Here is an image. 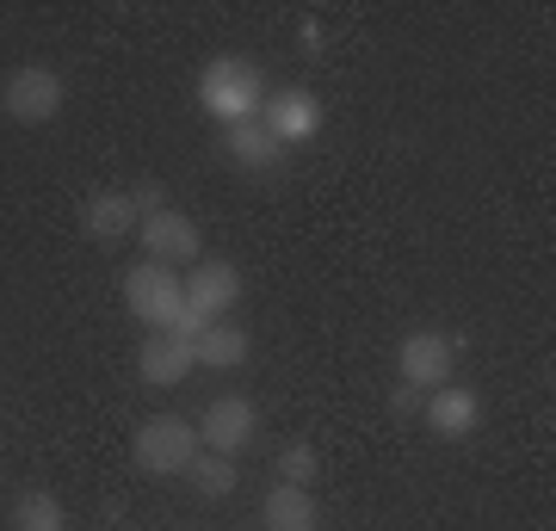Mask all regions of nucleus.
<instances>
[{
	"mask_svg": "<svg viewBox=\"0 0 556 531\" xmlns=\"http://www.w3.org/2000/svg\"><path fill=\"white\" fill-rule=\"evenodd\" d=\"M266 99V75L248 56H211L199 75V105L223 124H248Z\"/></svg>",
	"mask_w": 556,
	"mask_h": 531,
	"instance_id": "obj_1",
	"label": "nucleus"
},
{
	"mask_svg": "<svg viewBox=\"0 0 556 531\" xmlns=\"http://www.w3.org/2000/svg\"><path fill=\"white\" fill-rule=\"evenodd\" d=\"M124 309L137 315L142 328L167 334L179 321V309H186V278L174 266H161V260H142V266L124 273Z\"/></svg>",
	"mask_w": 556,
	"mask_h": 531,
	"instance_id": "obj_2",
	"label": "nucleus"
},
{
	"mask_svg": "<svg viewBox=\"0 0 556 531\" xmlns=\"http://www.w3.org/2000/svg\"><path fill=\"white\" fill-rule=\"evenodd\" d=\"M130 457L149 476H186L192 457H199V427L179 420V414H149L137 427V439H130Z\"/></svg>",
	"mask_w": 556,
	"mask_h": 531,
	"instance_id": "obj_3",
	"label": "nucleus"
},
{
	"mask_svg": "<svg viewBox=\"0 0 556 531\" xmlns=\"http://www.w3.org/2000/svg\"><path fill=\"white\" fill-rule=\"evenodd\" d=\"M62 99H68L62 75L56 68H38V62H25V68H13V75L0 80V112L13 124H25V130H38V124L56 118Z\"/></svg>",
	"mask_w": 556,
	"mask_h": 531,
	"instance_id": "obj_4",
	"label": "nucleus"
},
{
	"mask_svg": "<svg viewBox=\"0 0 556 531\" xmlns=\"http://www.w3.org/2000/svg\"><path fill=\"white\" fill-rule=\"evenodd\" d=\"M452 365H457V340H445L439 328H420V334H408V340H402V353H396L402 383H415L420 395L439 390V383H452Z\"/></svg>",
	"mask_w": 556,
	"mask_h": 531,
	"instance_id": "obj_5",
	"label": "nucleus"
},
{
	"mask_svg": "<svg viewBox=\"0 0 556 531\" xmlns=\"http://www.w3.org/2000/svg\"><path fill=\"white\" fill-rule=\"evenodd\" d=\"M254 427H260V414H254L248 395H217V402L204 408L199 445H204V452H217V457H236V452H248Z\"/></svg>",
	"mask_w": 556,
	"mask_h": 531,
	"instance_id": "obj_6",
	"label": "nucleus"
},
{
	"mask_svg": "<svg viewBox=\"0 0 556 531\" xmlns=\"http://www.w3.org/2000/svg\"><path fill=\"white\" fill-rule=\"evenodd\" d=\"M80 229H87V241H100V248L130 241L142 229L137 198H130V192H93L87 204H80Z\"/></svg>",
	"mask_w": 556,
	"mask_h": 531,
	"instance_id": "obj_7",
	"label": "nucleus"
},
{
	"mask_svg": "<svg viewBox=\"0 0 556 531\" xmlns=\"http://www.w3.org/2000/svg\"><path fill=\"white\" fill-rule=\"evenodd\" d=\"M137 241L149 248V260H161V266L199 260V223L186 217V211H155V217H142Z\"/></svg>",
	"mask_w": 556,
	"mask_h": 531,
	"instance_id": "obj_8",
	"label": "nucleus"
},
{
	"mask_svg": "<svg viewBox=\"0 0 556 531\" xmlns=\"http://www.w3.org/2000/svg\"><path fill=\"white\" fill-rule=\"evenodd\" d=\"M260 105H266V118L260 124H266L285 149H291V142H309L321 130V105L303 93V87H278V93H266Z\"/></svg>",
	"mask_w": 556,
	"mask_h": 531,
	"instance_id": "obj_9",
	"label": "nucleus"
},
{
	"mask_svg": "<svg viewBox=\"0 0 556 531\" xmlns=\"http://www.w3.org/2000/svg\"><path fill=\"white\" fill-rule=\"evenodd\" d=\"M420 420H427L439 439H470L477 433V420H482V395L464 390V383H439V390H427Z\"/></svg>",
	"mask_w": 556,
	"mask_h": 531,
	"instance_id": "obj_10",
	"label": "nucleus"
},
{
	"mask_svg": "<svg viewBox=\"0 0 556 531\" xmlns=\"http://www.w3.org/2000/svg\"><path fill=\"white\" fill-rule=\"evenodd\" d=\"M241 303V273L229 260H199V273L186 278V309H199L204 321H217Z\"/></svg>",
	"mask_w": 556,
	"mask_h": 531,
	"instance_id": "obj_11",
	"label": "nucleus"
},
{
	"mask_svg": "<svg viewBox=\"0 0 556 531\" xmlns=\"http://www.w3.org/2000/svg\"><path fill=\"white\" fill-rule=\"evenodd\" d=\"M192 365H199V346H192V340H179V334H149V340H142V353H137L142 383H155V390L186 383Z\"/></svg>",
	"mask_w": 556,
	"mask_h": 531,
	"instance_id": "obj_12",
	"label": "nucleus"
},
{
	"mask_svg": "<svg viewBox=\"0 0 556 531\" xmlns=\"http://www.w3.org/2000/svg\"><path fill=\"white\" fill-rule=\"evenodd\" d=\"M223 149H229V161H236V167H248V174H273L278 155H285V142H278L266 124H254V118L229 124V130H223Z\"/></svg>",
	"mask_w": 556,
	"mask_h": 531,
	"instance_id": "obj_13",
	"label": "nucleus"
},
{
	"mask_svg": "<svg viewBox=\"0 0 556 531\" xmlns=\"http://www.w3.org/2000/svg\"><path fill=\"white\" fill-rule=\"evenodd\" d=\"M260 519H266V531H316L321 526V513H316V501H309V489H291V482H278V489L266 494Z\"/></svg>",
	"mask_w": 556,
	"mask_h": 531,
	"instance_id": "obj_14",
	"label": "nucleus"
},
{
	"mask_svg": "<svg viewBox=\"0 0 556 531\" xmlns=\"http://www.w3.org/2000/svg\"><path fill=\"white\" fill-rule=\"evenodd\" d=\"M248 328H236V321H211L199 334V365H211V371H236V365H248Z\"/></svg>",
	"mask_w": 556,
	"mask_h": 531,
	"instance_id": "obj_15",
	"label": "nucleus"
},
{
	"mask_svg": "<svg viewBox=\"0 0 556 531\" xmlns=\"http://www.w3.org/2000/svg\"><path fill=\"white\" fill-rule=\"evenodd\" d=\"M13 531H62V501L50 489H25L13 501Z\"/></svg>",
	"mask_w": 556,
	"mask_h": 531,
	"instance_id": "obj_16",
	"label": "nucleus"
},
{
	"mask_svg": "<svg viewBox=\"0 0 556 531\" xmlns=\"http://www.w3.org/2000/svg\"><path fill=\"white\" fill-rule=\"evenodd\" d=\"M186 476H192V489H199L204 501H223V494L241 482V476H236V457H217V452H199Z\"/></svg>",
	"mask_w": 556,
	"mask_h": 531,
	"instance_id": "obj_17",
	"label": "nucleus"
},
{
	"mask_svg": "<svg viewBox=\"0 0 556 531\" xmlns=\"http://www.w3.org/2000/svg\"><path fill=\"white\" fill-rule=\"evenodd\" d=\"M316 452H309V445H285V452H278V482H291V489H309V482H316Z\"/></svg>",
	"mask_w": 556,
	"mask_h": 531,
	"instance_id": "obj_18",
	"label": "nucleus"
},
{
	"mask_svg": "<svg viewBox=\"0 0 556 531\" xmlns=\"http://www.w3.org/2000/svg\"><path fill=\"white\" fill-rule=\"evenodd\" d=\"M130 198H137V211H142V217H155V211H167V186H161V179H142V186H137Z\"/></svg>",
	"mask_w": 556,
	"mask_h": 531,
	"instance_id": "obj_19",
	"label": "nucleus"
},
{
	"mask_svg": "<svg viewBox=\"0 0 556 531\" xmlns=\"http://www.w3.org/2000/svg\"><path fill=\"white\" fill-rule=\"evenodd\" d=\"M390 408H396V414H420V408H427V395H420L415 383H396V390H390Z\"/></svg>",
	"mask_w": 556,
	"mask_h": 531,
	"instance_id": "obj_20",
	"label": "nucleus"
}]
</instances>
